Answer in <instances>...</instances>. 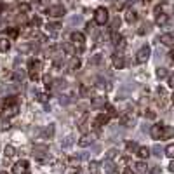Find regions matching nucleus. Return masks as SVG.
<instances>
[{
	"mask_svg": "<svg viewBox=\"0 0 174 174\" xmlns=\"http://www.w3.org/2000/svg\"><path fill=\"white\" fill-rule=\"evenodd\" d=\"M19 112V103L16 98H9L4 101V108H2V117L4 119H11L14 115H17Z\"/></svg>",
	"mask_w": 174,
	"mask_h": 174,
	"instance_id": "obj_1",
	"label": "nucleus"
},
{
	"mask_svg": "<svg viewBox=\"0 0 174 174\" xmlns=\"http://www.w3.org/2000/svg\"><path fill=\"white\" fill-rule=\"evenodd\" d=\"M110 19V14H108V9H104V7H98L96 11H94V23L99 25V26H104Z\"/></svg>",
	"mask_w": 174,
	"mask_h": 174,
	"instance_id": "obj_2",
	"label": "nucleus"
},
{
	"mask_svg": "<svg viewBox=\"0 0 174 174\" xmlns=\"http://www.w3.org/2000/svg\"><path fill=\"white\" fill-rule=\"evenodd\" d=\"M40 68H42V63H40V61L32 59L30 63H28V75H30V78H32L33 82L38 80V77H40Z\"/></svg>",
	"mask_w": 174,
	"mask_h": 174,
	"instance_id": "obj_3",
	"label": "nucleus"
},
{
	"mask_svg": "<svg viewBox=\"0 0 174 174\" xmlns=\"http://www.w3.org/2000/svg\"><path fill=\"white\" fill-rule=\"evenodd\" d=\"M150 52H152V49H150V45H143L141 49L138 51V54H136V63H146L148 58H150Z\"/></svg>",
	"mask_w": 174,
	"mask_h": 174,
	"instance_id": "obj_4",
	"label": "nucleus"
},
{
	"mask_svg": "<svg viewBox=\"0 0 174 174\" xmlns=\"http://www.w3.org/2000/svg\"><path fill=\"white\" fill-rule=\"evenodd\" d=\"M66 14V9L63 6H51L47 9V16L49 17H63Z\"/></svg>",
	"mask_w": 174,
	"mask_h": 174,
	"instance_id": "obj_5",
	"label": "nucleus"
},
{
	"mask_svg": "<svg viewBox=\"0 0 174 174\" xmlns=\"http://www.w3.org/2000/svg\"><path fill=\"white\" fill-rule=\"evenodd\" d=\"M70 40H71V44L73 45H78V47H84V42H85V37H84V33H80V32H73L70 35Z\"/></svg>",
	"mask_w": 174,
	"mask_h": 174,
	"instance_id": "obj_6",
	"label": "nucleus"
},
{
	"mask_svg": "<svg viewBox=\"0 0 174 174\" xmlns=\"http://www.w3.org/2000/svg\"><path fill=\"white\" fill-rule=\"evenodd\" d=\"M12 172L14 174H28V160H19V162H16L14 167H12Z\"/></svg>",
	"mask_w": 174,
	"mask_h": 174,
	"instance_id": "obj_7",
	"label": "nucleus"
},
{
	"mask_svg": "<svg viewBox=\"0 0 174 174\" xmlns=\"http://www.w3.org/2000/svg\"><path fill=\"white\" fill-rule=\"evenodd\" d=\"M47 153H49V148L45 146V145H35V146H33V155H35L38 160H42Z\"/></svg>",
	"mask_w": 174,
	"mask_h": 174,
	"instance_id": "obj_8",
	"label": "nucleus"
},
{
	"mask_svg": "<svg viewBox=\"0 0 174 174\" xmlns=\"http://www.w3.org/2000/svg\"><path fill=\"white\" fill-rule=\"evenodd\" d=\"M155 14H157L155 23H157L158 26H165V25H167V21H169V16H167V14L160 11V7H157V9H155Z\"/></svg>",
	"mask_w": 174,
	"mask_h": 174,
	"instance_id": "obj_9",
	"label": "nucleus"
},
{
	"mask_svg": "<svg viewBox=\"0 0 174 174\" xmlns=\"http://www.w3.org/2000/svg\"><path fill=\"white\" fill-rule=\"evenodd\" d=\"M110 119H112V117H110L108 113H99L98 117H96V120H94V127H96V129H99V127L106 125L110 122Z\"/></svg>",
	"mask_w": 174,
	"mask_h": 174,
	"instance_id": "obj_10",
	"label": "nucleus"
},
{
	"mask_svg": "<svg viewBox=\"0 0 174 174\" xmlns=\"http://www.w3.org/2000/svg\"><path fill=\"white\" fill-rule=\"evenodd\" d=\"M150 134H152L153 139H162V136H164V125H162V124H155V125H152V129H150Z\"/></svg>",
	"mask_w": 174,
	"mask_h": 174,
	"instance_id": "obj_11",
	"label": "nucleus"
},
{
	"mask_svg": "<svg viewBox=\"0 0 174 174\" xmlns=\"http://www.w3.org/2000/svg\"><path fill=\"white\" fill-rule=\"evenodd\" d=\"M93 141H94V134H84V136L78 139V146L85 148V146H89Z\"/></svg>",
	"mask_w": 174,
	"mask_h": 174,
	"instance_id": "obj_12",
	"label": "nucleus"
},
{
	"mask_svg": "<svg viewBox=\"0 0 174 174\" xmlns=\"http://www.w3.org/2000/svg\"><path fill=\"white\" fill-rule=\"evenodd\" d=\"M160 42H162L164 45H167V47H172L174 45V35H171V33H164V35H160Z\"/></svg>",
	"mask_w": 174,
	"mask_h": 174,
	"instance_id": "obj_13",
	"label": "nucleus"
},
{
	"mask_svg": "<svg viewBox=\"0 0 174 174\" xmlns=\"http://www.w3.org/2000/svg\"><path fill=\"white\" fill-rule=\"evenodd\" d=\"M125 65V61H124V56L122 54H113V66L117 68V70H122Z\"/></svg>",
	"mask_w": 174,
	"mask_h": 174,
	"instance_id": "obj_14",
	"label": "nucleus"
},
{
	"mask_svg": "<svg viewBox=\"0 0 174 174\" xmlns=\"http://www.w3.org/2000/svg\"><path fill=\"white\" fill-rule=\"evenodd\" d=\"M136 155H138L139 158H141V160H145V158L150 157V148H148V146H138Z\"/></svg>",
	"mask_w": 174,
	"mask_h": 174,
	"instance_id": "obj_15",
	"label": "nucleus"
},
{
	"mask_svg": "<svg viewBox=\"0 0 174 174\" xmlns=\"http://www.w3.org/2000/svg\"><path fill=\"white\" fill-rule=\"evenodd\" d=\"M11 49V40L7 37H0V52H7Z\"/></svg>",
	"mask_w": 174,
	"mask_h": 174,
	"instance_id": "obj_16",
	"label": "nucleus"
},
{
	"mask_svg": "<svg viewBox=\"0 0 174 174\" xmlns=\"http://www.w3.org/2000/svg\"><path fill=\"white\" fill-rule=\"evenodd\" d=\"M103 169H104L108 174H113V172H115V164L112 162L110 158H106V160L103 162Z\"/></svg>",
	"mask_w": 174,
	"mask_h": 174,
	"instance_id": "obj_17",
	"label": "nucleus"
},
{
	"mask_svg": "<svg viewBox=\"0 0 174 174\" xmlns=\"http://www.w3.org/2000/svg\"><path fill=\"white\" fill-rule=\"evenodd\" d=\"M106 104V98L104 96H96V98H93V106H104Z\"/></svg>",
	"mask_w": 174,
	"mask_h": 174,
	"instance_id": "obj_18",
	"label": "nucleus"
},
{
	"mask_svg": "<svg viewBox=\"0 0 174 174\" xmlns=\"http://www.w3.org/2000/svg\"><path fill=\"white\" fill-rule=\"evenodd\" d=\"M136 19H138V14L134 11H127V12H125V21H127V23H130V25H132Z\"/></svg>",
	"mask_w": 174,
	"mask_h": 174,
	"instance_id": "obj_19",
	"label": "nucleus"
},
{
	"mask_svg": "<svg viewBox=\"0 0 174 174\" xmlns=\"http://www.w3.org/2000/svg\"><path fill=\"white\" fill-rule=\"evenodd\" d=\"M171 136H174V127L164 125V136H162V139H169Z\"/></svg>",
	"mask_w": 174,
	"mask_h": 174,
	"instance_id": "obj_20",
	"label": "nucleus"
},
{
	"mask_svg": "<svg viewBox=\"0 0 174 174\" xmlns=\"http://www.w3.org/2000/svg\"><path fill=\"white\" fill-rule=\"evenodd\" d=\"M78 66H80V59H78V58H71L70 65H68V70H70V71H75Z\"/></svg>",
	"mask_w": 174,
	"mask_h": 174,
	"instance_id": "obj_21",
	"label": "nucleus"
},
{
	"mask_svg": "<svg viewBox=\"0 0 174 174\" xmlns=\"http://www.w3.org/2000/svg\"><path fill=\"white\" fill-rule=\"evenodd\" d=\"M89 172L91 174H99V164L96 162V160H93V162L89 164Z\"/></svg>",
	"mask_w": 174,
	"mask_h": 174,
	"instance_id": "obj_22",
	"label": "nucleus"
},
{
	"mask_svg": "<svg viewBox=\"0 0 174 174\" xmlns=\"http://www.w3.org/2000/svg\"><path fill=\"white\" fill-rule=\"evenodd\" d=\"M134 167H136L138 172H141V174H143V172H146V164H145V162H138Z\"/></svg>",
	"mask_w": 174,
	"mask_h": 174,
	"instance_id": "obj_23",
	"label": "nucleus"
},
{
	"mask_svg": "<svg viewBox=\"0 0 174 174\" xmlns=\"http://www.w3.org/2000/svg\"><path fill=\"white\" fill-rule=\"evenodd\" d=\"M61 28L59 23H47V30H51V32H58Z\"/></svg>",
	"mask_w": 174,
	"mask_h": 174,
	"instance_id": "obj_24",
	"label": "nucleus"
},
{
	"mask_svg": "<svg viewBox=\"0 0 174 174\" xmlns=\"http://www.w3.org/2000/svg\"><path fill=\"white\" fill-rule=\"evenodd\" d=\"M165 155L174 158V145H167V146H165Z\"/></svg>",
	"mask_w": 174,
	"mask_h": 174,
	"instance_id": "obj_25",
	"label": "nucleus"
},
{
	"mask_svg": "<svg viewBox=\"0 0 174 174\" xmlns=\"http://www.w3.org/2000/svg\"><path fill=\"white\" fill-rule=\"evenodd\" d=\"M37 99L38 101H40V103H47V101H49V94H45V93H40L37 96Z\"/></svg>",
	"mask_w": 174,
	"mask_h": 174,
	"instance_id": "obj_26",
	"label": "nucleus"
},
{
	"mask_svg": "<svg viewBox=\"0 0 174 174\" xmlns=\"http://www.w3.org/2000/svg\"><path fill=\"white\" fill-rule=\"evenodd\" d=\"M68 165H70V167H78V158H75V157H70L68 158Z\"/></svg>",
	"mask_w": 174,
	"mask_h": 174,
	"instance_id": "obj_27",
	"label": "nucleus"
},
{
	"mask_svg": "<svg viewBox=\"0 0 174 174\" xmlns=\"http://www.w3.org/2000/svg\"><path fill=\"white\" fill-rule=\"evenodd\" d=\"M4 153H6V157H12V155H14V146L7 145V146H6V150H4Z\"/></svg>",
	"mask_w": 174,
	"mask_h": 174,
	"instance_id": "obj_28",
	"label": "nucleus"
},
{
	"mask_svg": "<svg viewBox=\"0 0 174 174\" xmlns=\"http://www.w3.org/2000/svg\"><path fill=\"white\" fill-rule=\"evenodd\" d=\"M44 134H45V136H49V138H52V136H54V125H49L47 129L44 130Z\"/></svg>",
	"mask_w": 174,
	"mask_h": 174,
	"instance_id": "obj_29",
	"label": "nucleus"
},
{
	"mask_svg": "<svg viewBox=\"0 0 174 174\" xmlns=\"http://www.w3.org/2000/svg\"><path fill=\"white\" fill-rule=\"evenodd\" d=\"M157 77H158V78H165V77H167V70H165V68H158V70H157Z\"/></svg>",
	"mask_w": 174,
	"mask_h": 174,
	"instance_id": "obj_30",
	"label": "nucleus"
},
{
	"mask_svg": "<svg viewBox=\"0 0 174 174\" xmlns=\"http://www.w3.org/2000/svg\"><path fill=\"white\" fill-rule=\"evenodd\" d=\"M40 25H42V21H40V17H38V16H35V17L32 19V26H33V28H38Z\"/></svg>",
	"mask_w": 174,
	"mask_h": 174,
	"instance_id": "obj_31",
	"label": "nucleus"
},
{
	"mask_svg": "<svg viewBox=\"0 0 174 174\" xmlns=\"http://www.w3.org/2000/svg\"><path fill=\"white\" fill-rule=\"evenodd\" d=\"M125 146H127V150H138L136 143H132V141H129V143H127V145H125Z\"/></svg>",
	"mask_w": 174,
	"mask_h": 174,
	"instance_id": "obj_32",
	"label": "nucleus"
},
{
	"mask_svg": "<svg viewBox=\"0 0 174 174\" xmlns=\"http://www.w3.org/2000/svg\"><path fill=\"white\" fill-rule=\"evenodd\" d=\"M9 127H11L9 122H2V124H0V130H6V129H9Z\"/></svg>",
	"mask_w": 174,
	"mask_h": 174,
	"instance_id": "obj_33",
	"label": "nucleus"
},
{
	"mask_svg": "<svg viewBox=\"0 0 174 174\" xmlns=\"http://www.w3.org/2000/svg\"><path fill=\"white\" fill-rule=\"evenodd\" d=\"M148 113H145L148 117V119H155V117H157V115H155V112H152V110H146Z\"/></svg>",
	"mask_w": 174,
	"mask_h": 174,
	"instance_id": "obj_34",
	"label": "nucleus"
},
{
	"mask_svg": "<svg viewBox=\"0 0 174 174\" xmlns=\"http://www.w3.org/2000/svg\"><path fill=\"white\" fill-rule=\"evenodd\" d=\"M17 33H19V32H17L16 28H12V30H9V35H11V37H17Z\"/></svg>",
	"mask_w": 174,
	"mask_h": 174,
	"instance_id": "obj_35",
	"label": "nucleus"
},
{
	"mask_svg": "<svg viewBox=\"0 0 174 174\" xmlns=\"http://www.w3.org/2000/svg\"><path fill=\"white\" fill-rule=\"evenodd\" d=\"M115 153H117V152H115V150H110V152H108V155H106V157H108L110 160H112V158L115 157Z\"/></svg>",
	"mask_w": 174,
	"mask_h": 174,
	"instance_id": "obj_36",
	"label": "nucleus"
},
{
	"mask_svg": "<svg viewBox=\"0 0 174 174\" xmlns=\"http://www.w3.org/2000/svg\"><path fill=\"white\" fill-rule=\"evenodd\" d=\"M122 174H134V171H132L130 167H125V169H124V172H122Z\"/></svg>",
	"mask_w": 174,
	"mask_h": 174,
	"instance_id": "obj_37",
	"label": "nucleus"
},
{
	"mask_svg": "<svg viewBox=\"0 0 174 174\" xmlns=\"http://www.w3.org/2000/svg\"><path fill=\"white\" fill-rule=\"evenodd\" d=\"M169 61H171V63H172V61H174V51H171V52H169Z\"/></svg>",
	"mask_w": 174,
	"mask_h": 174,
	"instance_id": "obj_38",
	"label": "nucleus"
},
{
	"mask_svg": "<svg viewBox=\"0 0 174 174\" xmlns=\"http://www.w3.org/2000/svg\"><path fill=\"white\" fill-rule=\"evenodd\" d=\"M169 171H171V172H174V160L169 164Z\"/></svg>",
	"mask_w": 174,
	"mask_h": 174,
	"instance_id": "obj_39",
	"label": "nucleus"
},
{
	"mask_svg": "<svg viewBox=\"0 0 174 174\" xmlns=\"http://www.w3.org/2000/svg\"><path fill=\"white\" fill-rule=\"evenodd\" d=\"M158 172H160V171H158V167H153L152 169V174H158Z\"/></svg>",
	"mask_w": 174,
	"mask_h": 174,
	"instance_id": "obj_40",
	"label": "nucleus"
},
{
	"mask_svg": "<svg viewBox=\"0 0 174 174\" xmlns=\"http://www.w3.org/2000/svg\"><path fill=\"white\" fill-rule=\"evenodd\" d=\"M169 85H171V87H172V89H174V77H172V78H171V84H169Z\"/></svg>",
	"mask_w": 174,
	"mask_h": 174,
	"instance_id": "obj_41",
	"label": "nucleus"
},
{
	"mask_svg": "<svg viewBox=\"0 0 174 174\" xmlns=\"http://www.w3.org/2000/svg\"><path fill=\"white\" fill-rule=\"evenodd\" d=\"M0 174H7V172H6V171H0Z\"/></svg>",
	"mask_w": 174,
	"mask_h": 174,
	"instance_id": "obj_42",
	"label": "nucleus"
}]
</instances>
